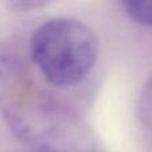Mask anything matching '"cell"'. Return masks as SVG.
Masks as SVG:
<instances>
[{
    "label": "cell",
    "mask_w": 152,
    "mask_h": 152,
    "mask_svg": "<svg viewBox=\"0 0 152 152\" xmlns=\"http://www.w3.org/2000/svg\"><path fill=\"white\" fill-rule=\"evenodd\" d=\"M12 43H0V113L36 152H86L77 120L36 81Z\"/></svg>",
    "instance_id": "6da1fadb"
},
{
    "label": "cell",
    "mask_w": 152,
    "mask_h": 152,
    "mask_svg": "<svg viewBox=\"0 0 152 152\" xmlns=\"http://www.w3.org/2000/svg\"><path fill=\"white\" fill-rule=\"evenodd\" d=\"M29 60L50 86L72 87L94 69L99 40L83 21L55 18L40 24L29 39Z\"/></svg>",
    "instance_id": "7a4b0ae2"
},
{
    "label": "cell",
    "mask_w": 152,
    "mask_h": 152,
    "mask_svg": "<svg viewBox=\"0 0 152 152\" xmlns=\"http://www.w3.org/2000/svg\"><path fill=\"white\" fill-rule=\"evenodd\" d=\"M121 7L135 23L152 27V0H127L121 1Z\"/></svg>",
    "instance_id": "3957f363"
},
{
    "label": "cell",
    "mask_w": 152,
    "mask_h": 152,
    "mask_svg": "<svg viewBox=\"0 0 152 152\" xmlns=\"http://www.w3.org/2000/svg\"><path fill=\"white\" fill-rule=\"evenodd\" d=\"M44 1H13L11 3V7H13L16 11H32L35 8L43 7Z\"/></svg>",
    "instance_id": "277c9868"
}]
</instances>
